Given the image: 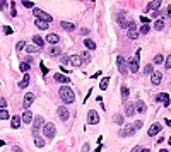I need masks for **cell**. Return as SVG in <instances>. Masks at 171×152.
<instances>
[{"instance_id":"1","label":"cell","mask_w":171,"mask_h":152,"mask_svg":"<svg viewBox=\"0 0 171 152\" xmlns=\"http://www.w3.org/2000/svg\"><path fill=\"white\" fill-rule=\"evenodd\" d=\"M58 94H60V99L63 103H67V104L74 103V99H75V94H74V91H72L69 86H63L60 91H58Z\"/></svg>"},{"instance_id":"2","label":"cell","mask_w":171,"mask_h":152,"mask_svg":"<svg viewBox=\"0 0 171 152\" xmlns=\"http://www.w3.org/2000/svg\"><path fill=\"white\" fill-rule=\"evenodd\" d=\"M55 133H57V125H53V123L43 125V135H45L46 139H53Z\"/></svg>"},{"instance_id":"3","label":"cell","mask_w":171,"mask_h":152,"mask_svg":"<svg viewBox=\"0 0 171 152\" xmlns=\"http://www.w3.org/2000/svg\"><path fill=\"white\" fill-rule=\"evenodd\" d=\"M33 14H34V16H36L40 21H45V22H51V21H53V17H51L50 14L43 12V10L38 9V7H34V9H33Z\"/></svg>"},{"instance_id":"4","label":"cell","mask_w":171,"mask_h":152,"mask_svg":"<svg viewBox=\"0 0 171 152\" xmlns=\"http://www.w3.org/2000/svg\"><path fill=\"white\" fill-rule=\"evenodd\" d=\"M41 127H43V116L38 115V116L33 120V135H34V137H38V130H40Z\"/></svg>"},{"instance_id":"5","label":"cell","mask_w":171,"mask_h":152,"mask_svg":"<svg viewBox=\"0 0 171 152\" xmlns=\"http://www.w3.org/2000/svg\"><path fill=\"white\" fill-rule=\"evenodd\" d=\"M139 55H140V50H137L135 57H133L130 60V63H128V70L130 72H139Z\"/></svg>"},{"instance_id":"6","label":"cell","mask_w":171,"mask_h":152,"mask_svg":"<svg viewBox=\"0 0 171 152\" xmlns=\"http://www.w3.org/2000/svg\"><path fill=\"white\" fill-rule=\"evenodd\" d=\"M116 65H118V70H120V74H127V70H128V67H127V63H125V60H123V57H116Z\"/></svg>"},{"instance_id":"7","label":"cell","mask_w":171,"mask_h":152,"mask_svg":"<svg viewBox=\"0 0 171 152\" xmlns=\"http://www.w3.org/2000/svg\"><path fill=\"white\" fill-rule=\"evenodd\" d=\"M87 123L89 125H98L99 123V115L96 111H89V115H87Z\"/></svg>"},{"instance_id":"8","label":"cell","mask_w":171,"mask_h":152,"mask_svg":"<svg viewBox=\"0 0 171 152\" xmlns=\"http://www.w3.org/2000/svg\"><path fill=\"white\" fill-rule=\"evenodd\" d=\"M156 101L162 103L164 106H170V96H168L166 92H161V94H158V96H156Z\"/></svg>"},{"instance_id":"9","label":"cell","mask_w":171,"mask_h":152,"mask_svg":"<svg viewBox=\"0 0 171 152\" xmlns=\"http://www.w3.org/2000/svg\"><path fill=\"white\" fill-rule=\"evenodd\" d=\"M162 81V74L161 72H152L151 74V82L154 84V86H159Z\"/></svg>"},{"instance_id":"10","label":"cell","mask_w":171,"mask_h":152,"mask_svg":"<svg viewBox=\"0 0 171 152\" xmlns=\"http://www.w3.org/2000/svg\"><path fill=\"white\" fill-rule=\"evenodd\" d=\"M57 113H58V116H60V120H69V116H70V113H69V110L65 108V106H60L58 110H57Z\"/></svg>"},{"instance_id":"11","label":"cell","mask_w":171,"mask_h":152,"mask_svg":"<svg viewBox=\"0 0 171 152\" xmlns=\"http://www.w3.org/2000/svg\"><path fill=\"white\" fill-rule=\"evenodd\" d=\"M33 103H34V94H31V92H29V94H26V96H24V103H22V106L28 110Z\"/></svg>"},{"instance_id":"12","label":"cell","mask_w":171,"mask_h":152,"mask_svg":"<svg viewBox=\"0 0 171 152\" xmlns=\"http://www.w3.org/2000/svg\"><path fill=\"white\" fill-rule=\"evenodd\" d=\"M133 132H135V128L130 127V125H127L125 128H121L120 135H121V137H130V135H133Z\"/></svg>"},{"instance_id":"13","label":"cell","mask_w":171,"mask_h":152,"mask_svg":"<svg viewBox=\"0 0 171 152\" xmlns=\"http://www.w3.org/2000/svg\"><path fill=\"white\" fill-rule=\"evenodd\" d=\"M70 65H72V67H81V65H82L81 55H72V57H70Z\"/></svg>"},{"instance_id":"14","label":"cell","mask_w":171,"mask_h":152,"mask_svg":"<svg viewBox=\"0 0 171 152\" xmlns=\"http://www.w3.org/2000/svg\"><path fill=\"white\" fill-rule=\"evenodd\" d=\"M58 41H60V36H58V34H53V33H51V34L46 36V43H51L53 46H57V43H58Z\"/></svg>"},{"instance_id":"15","label":"cell","mask_w":171,"mask_h":152,"mask_svg":"<svg viewBox=\"0 0 171 152\" xmlns=\"http://www.w3.org/2000/svg\"><path fill=\"white\" fill-rule=\"evenodd\" d=\"M161 132V125H159V123H154V125H151V128H149V130H147V133H149V135H158V133Z\"/></svg>"},{"instance_id":"16","label":"cell","mask_w":171,"mask_h":152,"mask_svg":"<svg viewBox=\"0 0 171 152\" xmlns=\"http://www.w3.org/2000/svg\"><path fill=\"white\" fill-rule=\"evenodd\" d=\"M133 113H135V104L127 103V104H125V115H127V116H132Z\"/></svg>"},{"instance_id":"17","label":"cell","mask_w":171,"mask_h":152,"mask_svg":"<svg viewBox=\"0 0 171 152\" xmlns=\"http://www.w3.org/2000/svg\"><path fill=\"white\" fill-rule=\"evenodd\" d=\"M55 81L57 82H62V84H70V79L62 75V74H55Z\"/></svg>"},{"instance_id":"18","label":"cell","mask_w":171,"mask_h":152,"mask_svg":"<svg viewBox=\"0 0 171 152\" xmlns=\"http://www.w3.org/2000/svg\"><path fill=\"white\" fill-rule=\"evenodd\" d=\"M145 110H147V106H145V103H144V101H137V103H135V111L145 113Z\"/></svg>"},{"instance_id":"19","label":"cell","mask_w":171,"mask_h":152,"mask_svg":"<svg viewBox=\"0 0 171 152\" xmlns=\"http://www.w3.org/2000/svg\"><path fill=\"white\" fill-rule=\"evenodd\" d=\"M21 120H22L24 123H28V125H29V123L33 122V113H31V111H24V113H22V118H21Z\"/></svg>"},{"instance_id":"20","label":"cell","mask_w":171,"mask_h":152,"mask_svg":"<svg viewBox=\"0 0 171 152\" xmlns=\"http://www.w3.org/2000/svg\"><path fill=\"white\" fill-rule=\"evenodd\" d=\"M10 127H12V128H19L21 127V118L19 116H12V118H10Z\"/></svg>"},{"instance_id":"21","label":"cell","mask_w":171,"mask_h":152,"mask_svg":"<svg viewBox=\"0 0 171 152\" xmlns=\"http://www.w3.org/2000/svg\"><path fill=\"white\" fill-rule=\"evenodd\" d=\"M33 41L36 43V46H38V48H43V45H45V40L41 38L40 34H36V36H33Z\"/></svg>"},{"instance_id":"22","label":"cell","mask_w":171,"mask_h":152,"mask_svg":"<svg viewBox=\"0 0 171 152\" xmlns=\"http://www.w3.org/2000/svg\"><path fill=\"white\" fill-rule=\"evenodd\" d=\"M159 5H161V2H159V0H154V2H151V4L145 7V10H156V9H159Z\"/></svg>"},{"instance_id":"23","label":"cell","mask_w":171,"mask_h":152,"mask_svg":"<svg viewBox=\"0 0 171 152\" xmlns=\"http://www.w3.org/2000/svg\"><path fill=\"white\" fill-rule=\"evenodd\" d=\"M29 69H31V63H28V62H22V63L19 65V70H21V72H24V75H26V74L29 72Z\"/></svg>"},{"instance_id":"24","label":"cell","mask_w":171,"mask_h":152,"mask_svg":"<svg viewBox=\"0 0 171 152\" xmlns=\"http://www.w3.org/2000/svg\"><path fill=\"white\" fill-rule=\"evenodd\" d=\"M26 51H28V53H40L41 48H38L36 45H29V46H26Z\"/></svg>"},{"instance_id":"25","label":"cell","mask_w":171,"mask_h":152,"mask_svg":"<svg viewBox=\"0 0 171 152\" xmlns=\"http://www.w3.org/2000/svg\"><path fill=\"white\" fill-rule=\"evenodd\" d=\"M36 28H38V29H48V22L36 19Z\"/></svg>"},{"instance_id":"26","label":"cell","mask_w":171,"mask_h":152,"mask_svg":"<svg viewBox=\"0 0 171 152\" xmlns=\"http://www.w3.org/2000/svg\"><path fill=\"white\" fill-rule=\"evenodd\" d=\"M28 84H29V75L26 74V75H24V79L19 82V87H21V89H24V87H28Z\"/></svg>"},{"instance_id":"27","label":"cell","mask_w":171,"mask_h":152,"mask_svg":"<svg viewBox=\"0 0 171 152\" xmlns=\"http://www.w3.org/2000/svg\"><path fill=\"white\" fill-rule=\"evenodd\" d=\"M60 26H62V28H63L65 31H72V29H74V24H72V22H67V21H62Z\"/></svg>"},{"instance_id":"28","label":"cell","mask_w":171,"mask_h":152,"mask_svg":"<svg viewBox=\"0 0 171 152\" xmlns=\"http://www.w3.org/2000/svg\"><path fill=\"white\" fill-rule=\"evenodd\" d=\"M84 45H86L87 50H96V43H94L92 40H86L84 41Z\"/></svg>"},{"instance_id":"29","label":"cell","mask_w":171,"mask_h":152,"mask_svg":"<svg viewBox=\"0 0 171 152\" xmlns=\"http://www.w3.org/2000/svg\"><path fill=\"white\" fill-rule=\"evenodd\" d=\"M162 28H164V21H162V19H158V21H156V22H154V29L161 31Z\"/></svg>"},{"instance_id":"30","label":"cell","mask_w":171,"mask_h":152,"mask_svg":"<svg viewBox=\"0 0 171 152\" xmlns=\"http://www.w3.org/2000/svg\"><path fill=\"white\" fill-rule=\"evenodd\" d=\"M128 38H130V40H137V38H139V31L137 29H128Z\"/></svg>"},{"instance_id":"31","label":"cell","mask_w":171,"mask_h":152,"mask_svg":"<svg viewBox=\"0 0 171 152\" xmlns=\"http://www.w3.org/2000/svg\"><path fill=\"white\" fill-rule=\"evenodd\" d=\"M108 84H110V77H104L103 81H101V84H99V87L104 91V89H108Z\"/></svg>"},{"instance_id":"32","label":"cell","mask_w":171,"mask_h":152,"mask_svg":"<svg viewBox=\"0 0 171 152\" xmlns=\"http://www.w3.org/2000/svg\"><path fill=\"white\" fill-rule=\"evenodd\" d=\"M60 53H62V50L58 48V46H53V48L50 50V55H51V57H58Z\"/></svg>"},{"instance_id":"33","label":"cell","mask_w":171,"mask_h":152,"mask_svg":"<svg viewBox=\"0 0 171 152\" xmlns=\"http://www.w3.org/2000/svg\"><path fill=\"white\" fill-rule=\"evenodd\" d=\"M22 5L26 9H34V2H31V0H22Z\"/></svg>"},{"instance_id":"34","label":"cell","mask_w":171,"mask_h":152,"mask_svg":"<svg viewBox=\"0 0 171 152\" xmlns=\"http://www.w3.org/2000/svg\"><path fill=\"white\" fill-rule=\"evenodd\" d=\"M0 120H9V111L0 110Z\"/></svg>"},{"instance_id":"35","label":"cell","mask_w":171,"mask_h":152,"mask_svg":"<svg viewBox=\"0 0 171 152\" xmlns=\"http://www.w3.org/2000/svg\"><path fill=\"white\" fill-rule=\"evenodd\" d=\"M34 144H36V147H43V145H45V140H43V137H36Z\"/></svg>"},{"instance_id":"36","label":"cell","mask_w":171,"mask_h":152,"mask_svg":"<svg viewBox=\"0 0 171 152\" xmlns=\"http://www.w3.org/2000/svg\"><path fill=\"white\" fill-rule=\"evenodd\" d=\"M149 31H151V28H149V24H144V26L140 28V31H139V33H142V34H147Z\"/></svg>"},{"instance_id":"37","label":"cell","mask_w":171,"mask_h":152,"mask_svg":"<svg viewBox=\"0 0 171 152\" xmlns=\"http://www.w3.org/2000/svg\"><path fill=\"white\" fill-rule=\"evenodd\" d=\"M162 62H164V57H162V55H156V57H154V63L159 65V63H162Z\"/></svg>"},{"instance_id":"38","label":"cell","mask_w":171,"mask_h":152,"mask_svg":"<svg viewBox=\"0 0 171 152\" xmlns=\"http://www.w3.org/2000/svg\"><path fill=\"white\" fill-rule=\"evenodd\" d=\"M128 94H130V91L123 86V87H121V96H123V99H127V98H128Z\"/></svg>"},{"instance_id":"39","label":"cell","mask_w":171,"mask_h":152,"mask_svg":"<svg viewBox=\"0 0 171 152\" xmlns=\"http://www.w3.org/2000/svg\"><path fill=\"white\" fill-rule=\"evenodd\" d=\"M24 48H26V41H19V43H17V48H16V50L21 51V50H24Z\"/></svg>"},{"instance_id":"40","label":"cell","mask_w":171,"mask_h":152,"mask_svg":"<svg viewBox=\"0 0 171 152\" xmlns=\"http://www.w3.org/2000/svg\"><path fill=\"white\" fill-rule=\"evenodd\" d=\"M152 72H154L152 65H145V67H144V74H152Z\"/></svg>"},{"instance_id":"41","label":"cell","mask_w":171,"mask_h":152,"mask_svg":"<svg viewBox=\"0 0 171 152\" xmlns=\"http://www.w3.org/2000/svg\"><path fill=\"white\" fill-rule=\"evenodd\" d=\"M62 63H69V62H70V57H69V55H62Z\"/></svg>"},{"instance_id":"42","label":"cell","mask_w":171,"mask_h":152,"mask_svg":"<svg viewBox=\"0 0 171 152\" xmlns=\"http://www.w3.org/2000/svg\"><path fill=\"white\" fill-rule=\"evenodd\" d=\"M164 67H166V69H171V55L166 58V62H164Z\"/></svg>"},{"instance_id":"43","label":"cell","mask_w":171,"mask_h":152,"mask_svg":"<svg viewBox=\"0 0 171 152\" xmlns=\"http://www.w3.org/2000/svg\"><path fill=\"white\" fill-rule=\"evenodd\" d=\"M5 106H7V101H5L4 98H0V110H4Z\"/></svg>"},{"instance_id":"44","label":"cell","mask_w":171,"mask_h":152,"mask_svg":"<svg viewBox=\"0 0 171 152\" xmlns=\"http://www.w3.org/2000/svg\"><path fill=\"white\" fill-rule=\"evenodd\" d=\"M132 127H133L135 130H139V128H142V122H135L133 125H132Z\"/></svg>"},{"instance_id":"45","label":"cell","mask_w":171,"mask_h":152,"mask_svg":"<svg viewBox=\"0 0 171 152\" xmlns=\"http://www.w3.org/2000/svg\"><path fill=\"white\" fill-rule=\"evenodd\" d=\"M81 58H82V60H89V58H91V55L87 53V51H86V53H82V55H81Z\"/></svg>"},{"instance_id":"46","label":"cell","mask_w":171,"mask_h":152,"mask_svg":"<svg viewBox=\"0 0 171 152\" xmlns=\"http://www.w3.org/2000/svg\"><path fill=\"white\" fill-rule=\"evenodd\" d=\"M41 72H43V75H46V74H48V69H46V67H45V65H43V62H41Z\"/></svg>"},{"instance_id":"47","label":"cell","mask_w":171,"mask_h":152,"mask_svg":"<svg viewBox=\"0 0 171 152\" xmlns=\"http://www.w3.org/2000/svg\"><path fill=\"white\" fill-rule=\"evenodd\" d=\"M4 31H5V34H12V28H10V26H5Z\"/></svg>"},{"instance_id":"48","label":"cell","mask_w":171,"mask_h":152,"mask_svg":"<svg viewBox=\"0 0 171 152\" xmlns=\"http://www.w3.org/2000/svg\"><path fill=\"white\" fill-rule=\"evenodd\" d=\"M12 152H22V149H21L19 145H14V147H12Z\"/></svg>"},{"instance_id":"49","label":"cell","mask_w":171,"mask_h":152,"mask_svg":"<svg viewBox=\"0 0 171 152\" xmlns=\"http://www.w3.org/2000/svg\"><path fill=\"white\" fill-rule=\"evenodd\" d=\"M115 122H116V123H121V122H123V118H121L120 115H116V116H115Z\"/></svg>"},{"instance_id":"50","label":"cell","mask_w":171,"mask_h":152,"mask_svg":"<svg viewBox=\"0 0 171 152\" xmlns=\"http://www.w3.org/2000/svg\"><path fill=\"white\" fill-rule=\"evenodd\" d=\"M166 14H168V17L171 19V5H168V9H166Z\"/></svg>"},{"instance_id":"51","label":"cell","mask_w":171,"mask_h":152,"mask_svg":"<svg viewBox=\"0 0 171 152\" xmlns=\"http://www.w3.org/2000/svg\"><path fill=\"white\" fill-rule=\"evenodd\" d=\"M140 21L144 22V24H147V22H149V17H144V16H142V17H140Z\"/></svg>"},{"instance_id":"52","label":"cell","mask_w":171,"mask_h":152,"mask_svg":"<svg viewBox=\"0 0 171 152\" xmlns=\"http://www.w3.org/2000/svg\"><path fill=\"white\" fill-rule=\"evenodd\" d=\"M81 33H82V36H87L89 34V29H81Z\"/></svg>"},{"instance_id":"53","label":"cell","mask_w":171,"mask_h":152,"mask_svg":"<svg viewBox=\"0 0 171 152\" xmlns=\"http://www.w3.org/2000/svg\"><path fill=\"white\" fill-rule=\"evenodd\" d=\"M142 151V147H133V151L132 152H140Z\"/></svg>"},{"instance_id":"54","label":"cell","mask_w":171,"mask_h":152,"mask_svg":"<svg viewBox=\"0 0 171 152\" xmlns=\"http://www.w3.org/2000/svg\"><path fill=\"white\" fill-rule=\"evenodd\" d=\"M166 125H170L171 127V120H166Z\"/></svg>"},{"instance_id":"55","label":"cell","mask_w":171,"mask_h":152,"mask_svg":"<svg viewBox=\"0 0 171 152\" xmlns=\"http://www.w3.org/2000/svg\"><path fill=\"white\" fill-rule=\"evenodd\" d=\"M140 152H151V151H149V149H142Z\"/></svg>"},{"instance_id":"56","label":"cell","mask_w":171,"mask_h":152,"mask_svg":"<svg viewBox=\"0 0 171 152\" xmlns=\"http://www.w3.org/2000/svg\"><path fill=\"white\" fill-rule=\"evenodd\" d=\"M0 147H4V140H0Z\"/></svg>"},{"instance_id":"57","label":"cell","mask_w":171,"mask_h":152,"mask_svg":"<svg viewBox=\"0 0 171 152\" xmlns=\"http://www.w3.org/2000/svg\"><path fill=\"white\" fill-rule=\"evenodd\" d=\"M159 152H168V151H166V149H161V151H159Z\"/></svg>"},{"instance_id":"58","label":"cell","mask_w":171,"mask_h":152,"mask_svg":"<svg viewBox=\"0 0 171 152\" xmlns=\"http://www.w3.org/2000/svg\"><path fill=\"white\" fill-rule=\"evenodd\" d=\"M168 142H170V145H171V137H170V139H168Z\"/></svg>"}]
</instances>
